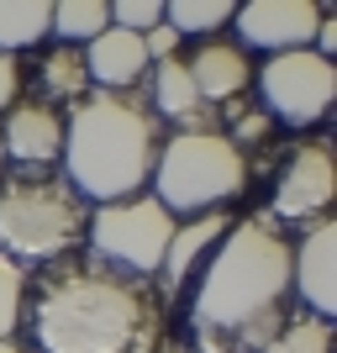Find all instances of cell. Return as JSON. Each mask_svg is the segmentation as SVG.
Returning a JSON list of instances; mask_svg holds the SVG:
<instances>
[{"label": "cell", "mask_w": 337, "mask_h": 353, "mask_svg": "<svg viewBox=\"0 0 337 353\" xmlns=\"http://www.w3.org/2000/svg\"><path fill=\"white\" fill-rule=\"evenodd\" d=\"M290 237L269 211L227 227L201 285L190 295V327L201 353H264L269 338L290 322Z\"/></svg>", "instance_id": "obj_1"}, {"label": "cell", "mask_w": 337, "mask_h": 353, "mask_svg": "<svg viewBox=\"0 0 337 353\" xmlns=\"http://www.w3.org/2000/svg\"><path fill=\"white\" fill-rule=\"evenodd\" d=\"M27 295L37 353H153L163 343V301L153 285L101 259L69 253Z\"/></svg>", "instance_id": "obj_2"}, {"label": "cell", "mask_w": 337, "mask_h": 353, "mask_svg": "<svg viewBox=\"0 0 337 353\" xmlns=\"http://www.w3.org/2000/svg\"><path fill=\"white\" fill-rule=\"evenodd\" d=\"M63 179L90 206L132 201L159 163V117L137 95L90 90L63 117Z\"/></svg>", "instance_id": "obj_3"}, {"label": "cell", "mask_w": 337, "mask_h": 353, "mask_svg": "<svg viewBox=\"0 0 337 353\" xmlns=\"http://www.w3.org/2000/svg\"><path fill=\"white\" fill-rule=\"evenodd\" d=\"M90 201L63 174L0 179V253L16 264H59L85 243Z\"/></svg>", "instance_id": "obj_4"}, {"label": "cell", "mask_w": 337, "mask_h": 353, "mask_svg": "<svg viewBox=\"0 0 337 353\" xmlns=\"http://www.w3.org/2000/svg\"><path fill=\"white\" fill-rule=\"evenodd\" d=\"M253 163L227 143V132H174L159 148V163H153V201H159L169 216H205V211H221L227 201L248 190Z\"/></svg>", "instance_id": "obj_5"}, {"label": "cell", "mask_w": 337, "mask_h": 353, "mask_svg": "<svg viewBox=\"0 0 337 353\" xmlns=\"http://www.w3.org/2000/svg\"><path fill=\"white\" fill-rule=\"evenodd\" d=\"M179 221L153 201V195H132V201H111V206H90V259L121 269V274H159L163 253H169V237H174Z\"/></svg>", "instance_id": "obj_6"}, {"label": "cell", "mask_w": 337, "mask_h": 353, "mask_svg": "<svg viewBox=\"0 0 337 353\" xmlns=\"http://www.w3.org/2000/svg\"><path fill=\"white\" fill-rule=\"evenodd\" d=\"M258 95H264L269 121L279 127H316L337 101V69L332 59L295 48V53H274L269 63H258Z\"/></svg>", "instance_id": "obj_7"}, {"label": "cell", "mask_w": 337, "mask_h": 353, "mask_svg": "<svg viewBox=\"0 0 337 353\" xmlns=\"http://www.w3.org/2000/svg\"><path fill=\"white\" fill-rule=\"evenodd\" d=\"M332 195H337V153L332 143L311 137L290 153V163L279 169L274 179V201H269V216L274 221H322L332 216Z\"/></svg>", "instance_id": "obj_8"}, {"label": "cell", "mask_w": 337, "mask_h": 353, "mask_svg": "<svg viewBox=\"0 0 337 353\" xmlns=\"http://www.w3.org/2000/svg\"><path fill=\"white\" fill-rule=\"evenodd\" d=\"M322 16L327 11L311 6V0H248V6L232 11V21H237V37H243V53H248V48H264L269 59H274V53L311 48Z\"/></svg>", "instance_id": "obj_9"}, {"label": "cell", "mask_w": 337, "mask_h": 353, "mask_svg": "<svg viewBox=\"0 0 337 353\" xmlns=\"http://www.w3.org/2000/svg\"><path fill=\"white\" fill-rule=\"evenodd\" d=\"M290 290L306 301L311 316H337V221H311L300 243H290Z\"/></svg>", "instance_id": "obj_10"}, {"label": "cell", "mask_w": 337, "mask_h": 353, "mask_svg": "<svg viewBox=\"0 0 337 353\" xmlns=\"http://www.w3.org/2000/svg\"><path fill=\"white\" fill-rule=\"evenodd\" d=\"M0 148H6V159L27 163V169H48V163H59L63 153V111L48 101H21L6 111V127H0Z\"/></svg>", "instance_id": "obj_11"}, {"label": "cell", "mask_w": 337, "mask_h": 353, "mask_svg": "<svg viewBox=\"0 0 337 353\" xmlns=\"http://www.w3.org/2000/svg\"><path fill=\"white\" fill-rule=\"evenodd\" d=\"M85 74L95 90H111V95H132L147 79V53L137 32L105 27L95 43H85Z\"/></svg>", "instance_id": "obj_12"}, {"label": "cell", "mask_w": 337, "mask_h": 353, "mask_svg": "<svg viewBox=\"0 0 337 353\" xmlns=\"http://www.w3.org/2000/svg\"><path fill=\"white\" fill-rule=\"evenodd\" d=\"M185 69H190V79H195L205 105H227L253 85V59L237 43H221V37H205L185 59Z\"/></svg>", "instance_id": "obj_13"}, {"label": "cell", "mask_w": 337, "mask_h": 353, "mask_svg": "<svg viewBox=\"0 0 337 353\" xmlns=\"http://www.w3.org/2000/svg\"><path fill=\"white\" fill-rule=\"evenodd\" d=\"M227 227H232V216H227V211H205V216H190L185 227H174L169 253H163V264H159V280H163V295H169V301L190 285L195 264H205V259H211V248L227 237Z\"/></svg>", "instance_id": "obj_14"}, {"label": "cell", "mask_w": 337, "mask_h": 353, "mask_svg": "<svg viewBox=\"0 0 337 353\" xmlns=\"http://www.w3.org/2000/svg\"><path fill=\"white\" fill-rule=\"evenodd\" d=\"M147 111L179 121L185 132H201L205 101H201V90H195V79H190V69H185L179 53H174V59H163V63H153V95H147Z\"/></svg>", "instance_id": "obj_15"}, {"label": "cell", "mask_w": 337, "mask_h": 353, "mask_svg": "<svg viewBox=\"0 0 337 353\" xmlns=\"http://www.w3.org/2000/svg\"><path fill=\"white\" fill-rule=\"evenodd\" d=\"M37 79H43V101H79L90 95V74H85V48H69V43H53L37 63Z\"/></svg>", "instance_id": "obj_16"}, {"label": "cell", "mask_w": 337, "mask_h": 353, "mask_svg": "<svg viewBox=\"0 0 337 353\" xmlns=\"http://www.w3.org/2000/svg\"><path fill=\"white\" fill-rule=\"evenodd\" d=\"M53 27V6L48 0H0V53H21L37 48Z\"/></svg>", "instance_id": "obj_17"}, {"label": "cell", "mask_w": 337, "mask_h": 353, "mask_svg": "<svg viewBox=\"0 0 337 353\" xmlns=\"http://www.w3.org/2000/svg\"><path fill=\"white\" fill-rule=\"evenodd\" d=\"M105 27H111V6H105V0H59L48 37H59V43H69V48H85V43H95Z\"/></svg>", "instance_id": "obj_18"}, {"label": "cell", "mask_w": 337, "mask_h": 353, "mask_svg": "<svg viewBox=\"0 0 337 353\" xmlns=\"http://www.w3.org/2000/svg\"><path fill=\"white\" fill-rule=\"evenodd\" d=\"M237 6L227 0H163V21L179 32V37H211L232 21Z\"/></svg>", "instance_id": "obj_19"}, {"label": "cell", "mask_w": 337, "mask_h": 353, "mask_svg": "<svg viewBox=\"0 0 337 353\" xmlns=\"http://www.w3.org/2000/svg\"><path fill=\"white\" fill-rule=\"evenodd\" d=\"M27 269L0 253V343H16L21 322H27Z\"/></svg>", "instance_id": "obj_20"}, {"label": "cell", "mask_w": 337, "mask_h": 353, "mask_svg": "<svg viewBox=\"0 0 337 353\" xmlns=\"http://www.w3.org/2000/svg\"><path fill=\"white\" fill-rule=\"evenodd\" d=\"M264 353H332V322L300 311V316H290V322L269 338Z\"/></svg>", "instance_id": "obj_21"}, {"label": "cell", "mask_w": 337, "mask_h": 353, "mask_svg": "<svg viewBox=\"0 0 337 353\" xmlns=\"http://www.w3.org/2000/svg\"><path fill=\"white\" fill-rule=\"evenodd\" d=\"M111 27L137 32V37L163 27V0H116V6H111Z\"/></svg>", "instance_id": "obj_22"}, {"label": "cell", "mask_w": 337, "mask_h": 353, "mask_svg": "<svg viewBox=\"0 0 337 353\" xmlns=\"http://www.w3.org/2000/svg\"><path fill=\"white\" fill-rule=\"evenodd\" d=\"M269 127H274V121H269V111H243V117H237V127H232V137H227V143H232L237 153H243V159H248V148H253V143H264V137H269Z\"/></svg>", "instance_id": "obj_23"}, {"label": "cell", "mask_w": 337, "mask_h": 353, "mask_svg": "<svg viewBox=\"0 0 337 353\" xmlns=\"http://www.w3.org/2000/svg\"><path fill=\"white\" fill-rule=\"evenodd\" d=\"M179 43H185V37H179V32L169 27V21H163V27H153V32H143L147 69H153V63H163V59H174V53H179Z\"/></svg>", "instance_id": "obj_24"}, {"label": "cell", "mask_w": 337, "mask_h": 353, "mask_svg": "<svg viewBox=\"0 0 337 353\" xmlns=\"http://www.w3.org/2000/svg\"><path fill=\"white\" fill-rule=\"evenodd\" d=\"M21 101V59L0 53V111H11Z\"/></svg>", "instance_id": "obj_25"}, {"label": "cell", "mask_w": 337, "mask_h": 353, "mask_svg": "<svg viewBox=\"0 0 337 353\" xmlns=\"http://www.w3.org/2000/svg\"><path fill=\"white\" fill-rule=\"evenodd\" d=\"M153 353H201V348H190V343H159Z\"/></svg>", "instance_id": "obj_26"}, {"label": "cell", "mask_w": 337, "mask_h": 353, "mask_svg": "<svg viewBox=\"0 0 337 353\" xmlns=\"http://www.w3.org/2000/svg\"><path fill=\"white\" fill-rule=\"evenodd\" d=\"M0 353H27V348H16V343H0Z\"/></svg>", "instance_id": "obj_27"}, {"label": "cell", "mask_w": 337, "mask_h": 353, "mask_svg": "<svg viewBox=\"0 0 337 353\" xmlns=\"http://www.w3.org/2000/svg\"><path fill=\"white\" fill-rule=\"evenodd\" d=\"M0 174H6V148H0Z\"/></svg>", "instance_id": "obj_28"}]
</instances>
